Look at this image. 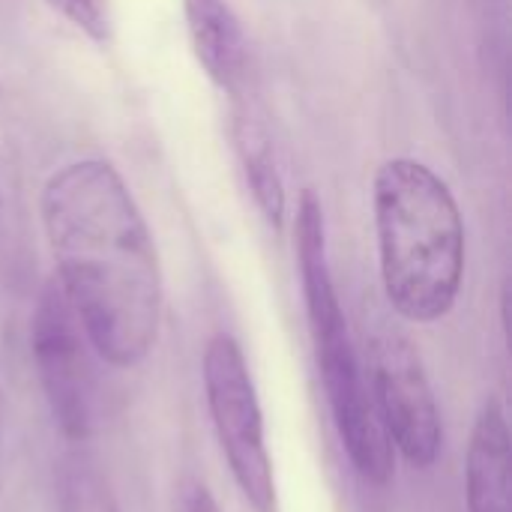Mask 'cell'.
<instances>
[{
  "label": "cell",
  "mask_w": 512,
  "mask_h": 512,
  "mask_svg": "<svg viewBox=\"0 0 512 512\" xmlns=\"http://www.w3.org/2000/svg\"><path fill=\"white\" fill-rule=\"evenodd\" d=\"M30 348L54 423L69 441L93 435L99 420V381L93 369V345L57 282L39 294Z\"/></svg>",
  "instance_id": "5b68a950"
},
{
  "label": "cell",
  "mask_w": 512,
  "mask_h": 512,
  "mask_svg": "<svg viewBox=\"0 0 512 512\" xmlns=\"http://www.w3.org/2000/svg\"><path fill=\"white\" fill-rule=\"evenodd\" d=\"M201 369L210 423L234 486L255 512H276V477L264 438V414L243 348L234 336L216 333L204 348Z\"/></svg>",
  "instance_id": "277c9868"
},
{
  "label": "cell",
  "mask_w": 512,
  "mask_h": 512,
  "mask_svg": "<svg viewBox=\"0 0 512 512\" xmlns=\"http://www.w3.org/2000/svg\"><path fill=\"white\" fill-rule=\"evenodd\" d=\"M57 285L96 357L117 369L147 360L162 324V270L147 219L102 159L57 168L39 198Z\"/></svg>",
  "instance_id": "6da1fadb"
},
{
  "label": "cell",
  "mask_w": 512,
  "mask_h": 512,
  "mask_svg": "<svg viewBox=\"0 0 512 512\" xmlns=\"http://www.w3.org/2000/svg\"><path fill=\"white\" fill-rule=\"evenodd\" d=\"M366 360L369 390L393 450L417 468H432L444 429L417 348L399 330H378L369 339Z\"/></svg>",
  "instance_id": "8992f818"
},
{
  "label": "cell",
  "mask_w": 512,
  "mask_h": 512,
  "mask_svg": "<svg viewBox=\"0 0 512 512\" xmlns=\"http://www.w3.org/2000/svg\"><path fill=\"white\" fill-rule=\"evenodd\" d=\"M294 249L315 363L327 393L333 426L354 471L372 486H387L396 471V450L381 426L366 366L360 363L357 345L348 330V318L330 270L324 210L312 189H306L297 204Z\"/></svg>",
  "instance_id": "3957f363"
},
{
  "label": "cell",
  "mask_w": 512,
  "mask_h": 512,
  "mask_svg": "<svg viewBox=\"0 0 512 512\" xmlns=\"http://www.w3.org/2000/svg\"><path fill=\"white\" fill-rule=\"evenodd\" d=\"M60 512H120L111 483L87 459H69L60 471Z\"/></svg>",
  "instance_id": "30bf717a"
},
{
  "label": "cell",
  "mask_w": 512,
  "mask_h": 512,
  "mask_svg": "<svg viewBox=\"0 0 512 512\" xmlns=\"http://www.w3.org/2000/svg\"><path fill=\"white\" fill-rule=\"evenodd\" d=\"M171 512H222L216 498L210 495V489L201 480H180L171 498Z\"/></svg>",
  "instance_id": "7c38bea8"
},
{
  "label": "cell",
  "mask_w": 512,
  "mask_h": 512,
  "mask_svg": "<svg viewBox=\"0 0 512 512\" xmlns=\"http://www.w3.org/2000/svg\"><path fill=\"white\" fill-rule=\"evenodd\" d=\"M372 204L390 306L414 324L447 318L465 276V222L456 195L429 165L399 156L378 168Z\"/></svg>",
  "instance_id": "7a4b0ae2"
},
{
  "label": "cell",
  "mask_w": 512,
  "mask_h": 512,
  "mask_svg": "<svg viewBox=\"0 0 512 512\" xmlns=\"http://www.w3.org/2000/svg\"><path fill=\"white\" fill-rule=\"evenodd\" d=\"M54 12H60L75 30L87 39L105 45L111 39V0H45Z\"/></svg>",
  "instance_id": "8fae6325"
},
{
  "label": "cell",
  "mask_w": 512,
  "mask_h": 512,
  "mask_svg": "<svg viewBox=\"0 0 512 512\" xmlns=\"http://www.w3.org/2000/svg\"><path fill=\"white\" fill-rule=\"evenodd\" d=\"M468 512H512L510 426L504 405L489 399L474 423L465 459Z\"/></svg>",
  "instance_id": "ba28073f"
},
{
  "label": "cell",
  "mask_w": 512,
  "mask_h": 512,
  "mask_svg": "<svg viewBox=\"0 0 512 512\" xmlns=\"http://www.w3.org/2000/svg\"><path fill=\"white\" fill-rule=\"evenodd\" d=\"M183 15L192 51L207 78L219 90L231 93V99H240L249 72V51L234 9L225 0H183Z\"/></svg>",
  "instance_id": "52a82bcc"
},
{
  "label": "cell",
  "mask_w": 512,
  "mask_h": 512,
  "mask_svg": "<svg viewBox=\"0 0 512 512\" xmlns=\"http://www.w3.org/2000/svg\"><path fill=\"white\" fill-rule=\"evenodd\" d=\"M231 129H234L237 159L243 165V177L255 198V207L273 228H282L288 198H285V183L279 174V162L267 126L246 105H237Z\"/></svg>",
  "instance_id": "9c48e42d"
}]
</instances>
